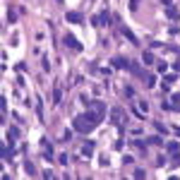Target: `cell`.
Returning <instances> with one entry per match:
<instances>
[{
    "mask_svg": "<svg viewBox=\"0 0 180 180\" xmlns=\"http://www.w3.org/2000/svg\"><path fill=\"white\" fill-rule=\"evenodd\" d=\"M144 63L151 65V63H154V55H151V53H144Z\"/></svg>",
    "mask_w": 180,
    "mask_h": 180,
    "instance_id": "12",
    "label": "cell"
},
{
    "mask_svg": "<svg viewBox=\"0 0 180 180\" xmlns=\"http://www.w3.org/2000/svg\"><path fill=\"white\" fill-rule=\"evenodd\" d=\"M43 149H46V154H43V156L48 159V161H53V151H51V144L46 142V139H43Z\"/></svg>",
    "mask_w": 180,
    "mask_h": 180,
    "instance_id": "4",
    "label": "cell"
},
{
    "mask_svg": "<svg viewBox=\"0 0 180 180\" xmlns=\"http://www.w3.org/2000/svg\"><path fill=\"white\" fill-rule=\"evenodd\" d=\"M144 77H146V87H154V84H156V79H154L151 74H144Z\"/></svg>",
    "mask_w": 180,
    "mask_h": 180,
    "instance_id": "11",
    "label": "cell"
},
{
    "mask_svg": "<svg viewBox=\"0 0 180 180\" xmlns=\"http://www.w3.org/2000/svg\"><path fill=\"white\" fill-rule=\"evenodd\" d=\"M101 118H103V113L94 108V110H89V113H84V115H79L74 120V130L77 132H89V130H94V125L99 123Z\"/></svg>",
    "mask_w": 180,
    "mask_h": 180,
    "instance_id": "1",
    "label": "cell"
},
{
    "mask_svg": "<svg viewBox=\"0 0 180 180\" xmlns=\"http://www.w3.org/2000/svg\"><path fill=\"white\" fill-rule=\"evenodd\" d=\"M178 135H180V130H178Z\"/></svg>",
    "mask_w": 180,
    "mask_h": 180,
    "instance_id": "14",
    "label": "cell"
},
{
    "mask_svg": "<svg viewBox=\"0 0 180 180\" xmlns=\"http://www.w3.org/2000/svg\"><path fill=\"white\" fill-rule=\"evenodd\" d=\"M91 149H94V144H91V142H87L84 146H82V154H84V156H91Z\"/></svg>",
    "mask_w": 180,
    "mask_h": 180,
    "instance_id": "5",
    "label": "cell"
},
{
    "mask_svg": "<svg viewBox=\"0 0 180 180\" xmlns=\"http://www.w3.org/2000/svg\"><path fill=\"white\" fill-rule=\"evenodd\" d=\"M10 139H17V127H10Z\"/></svg>",
    "mask_w": 180,
    "mask_h": 180,
    "instance_id": "13",
    "label": "cell"
},
{
    "mask_svg": "<svg viewBox=\"0 0 180 180\" xmlns=\"http://www.w3.org/2000/svg\"><path fill=\"white\" fill-rule=\"evenodd\" d=\"M99 24H108V12H101L99 15Z\"/></svg>",
    "mask_w": 180,
    "mask_h": 180,
    "instance_id": "8",
    "label": "cell"
},
{
    "mask_svg": "<svg viewBox=\"0 0 180 180\" xmlns=\"http://www.w3.org/2000/svg\"><path fill=\"white\" fill-rule=\"evenodd\" d=\"M120 115H123V110H120V108H115V110H113V120H115V123H120Z\"/></svg>",
    "mask_w": 180,
    "mask_h": 180,
    "instance_id": "10",
    "label": "cell"
},
{
    "mask_svg": "<svg viewBox=\"0 0 180 180\" xmlns=\"http://www.w3.org/2000/svg\"><path fill=\"white\" fill-rule=\"evenodd\" d=\"M65 43L70 46V48H74V51H79V48H82V46L74 41V36H72V34H65Z\"/></svg>",
    "mask_w": 180,
    "mask_h": 180,
    "instance_id": "2",
    "label": "cell"
},
{
    "mask_svg": "<svg viewBox=\"0 0 180 180\" xmlns=\"http://www.w3.org/2000/svg\"><path fill=\"white\" fill-rule=\"evenodd\" d=\"M67 22H72V24H79L82 17L77 15V12H67Z\"/></svg>",
    "mask_w": 180,
    "mask_h": 180,
    "instance_id": "3",
    "label": "cell"
},
{
    "mask_svg": "<svg viewBox=\"0 0 180 180\" xmlns=\"http://www.w3.org/2000/svg\"><path fill=\"white\" fill-rule=\"evenodd\" d=\"M2 159H12V149H7V146H2Z\"/></svg>",
    "mask_w": 180,
    "mask_h": 180,
    "instance_id": "9",
    "label": "cell"
},
{
    "mask_svg": "<svg viewBox=\"0 0 180 180\" xmlns=\"http://www.w3.org/2000/svg\"><path fill=\"white\" fill-rule=\"evenodd\" d=\"M123 31H125V36H127V38H130V41H132V43H139V41H137V38H135V34H132L130 29H123Z\"/></svg>",
    "mask_w": 180,
    "mask_h": 180,
    "instance_id": "7",
    "label": "cell"
},
{
    "mask_svg": "<svg viewBox=\"0 0 180 180\" xmlns=\"http://www.w3.org/2000/svg\"><path fill=\"white\" fill-rule=\"evenodd\" d=\"M113 65H115V67H127V60H125V58H115Z\"/></svg>",
    "mask_w": 180,
    "mask_h": 180,
    "instance_id": "6",
    "label": "cell"
}]
</instances>
